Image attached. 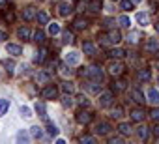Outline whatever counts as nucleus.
Returning <instances> with one entry per match:
<instances>
[{"label": "nucleus", "mask_w": 159, "mask_h": 144, "mask_svg": "<svg viewBox=\"0 0 159 144\" xmlns=\"http://www.w3.org/2000/svg\"><path fill=\"white\" fill-rule=\"evenodd\" d=\"M83 75H86L88 79H94V81H103V77H105L103 69L98 67V65H90L86 71H83Z\"/></svg>", "instance_id": "nucleus-1"}, {"label": "nucleus", "mask_w": 159, "mask_h": 144, "mask_svg": "<svg viewBox=\"0 0 159 144\" xmlns=\"http://www.w3.org/2000/svg\"><path fill=\"white\" fill-rule=\"evenodd\" d=\"M124 69H125V65H124L120 60H116V62H111V64H109V73H111L112 77L122 75V73H124Z\"/></svg>", "instance_id": "nucleus-2"}, {"label": "nucleus", "mask_w": 159, "mask_h": 144, "mask_svg": "<svg viewBox=\"0 0 159 144\" xmlns=\"http://www.w3.org/2000/svg\"><path fill=\"white\" fill-rule=\"evenodd\" d=\"M56 96H58V88L54 84H49V86H45L41 90V97L43 99H56Z\"/></svg>", "instance_id": "nucleus-3"}, {"label": "nucleus", "mask_w": 159, "mask_h": 144, "mask_svg": "<svg viewBox=\"0 0 159 144\" xmlns=\"http://www.w3.org/2000/svg\"><path fill=\"white\" fill-rule=\"evenodd\" d=\"M144 51L146 52H159V39H155V38H148V41L144 43Z\"/></svg>", "instance_id": "nucleus-4"}, {"label": "nucleus", "mask_w": 159, "mask_h": 144, "mask_svg": "<svg viewBox=\"0 0 159 144\" xmlns=\"http://www.w3.org/2000/svg\"><path fill=\"white\" fill-rule=\"evenodd\" d=\"M34 79H36V83H38V84H47V83L51 81V75L47 73L45 69H39V71H36Z\"/></svg>", "instance_id": "nucleus-5"}, {"label": "nucleus", "mask_w": 159, "mask_h": 144, "mask_svg": "<svg viewBox=\"0 0 159 144\" xmlns=\"http://www.w3.org/2000/svg\"><path fill=\"white\" fill-rule=\"evenodd\" d=\"M114 101V92H103L99 96V107H109Z\"/></svg>", "instance_id": "nucleus-6"}, {"label": "nucleus", "mask_w": 159, "mask_h": 144, "mask_svg": "<svg viewBox=\"0 0 159 144\" xmlns=\"http://www.w3.org/2000/svg\"><path fill=\"white\" fill-rule=\"evenodd\" d=\"M64 60H66V64H67L69 67H73V65L79 64V54H77L75 51H71V52H67V54L64 56Z\"/></svg>", "instance_id": "nucleus-7"}, {"label": "nucleus", "mask_w": 159, "mask_h": 144, "mask_svg": "<svg viewBox=\"0 0 159 144\" xmlns=\"http://www.w3.org/2000/svg\"><path fill=\"white\" fill-rule=\"evenodd\" d=\"M94 131H96V135H107V133L111 131V124H109V122H99Z\"/></svg>", "instance_id": "nucleus-8"}, {"label": "nucleus", "mask_w": 159, "mask_h": 144, "mask_svg": "<svg viewBox=\"0 0 159 144\" xmlns=\"http://www.w3.org/2000/svg\"><path fill=\"white\" fill-rule=\"evenodd\" d=\"M101 8H103V2H101V0H90V2H88V11H90V13H99Z\"/></svg>", "instance_id": "nucleus-9"}, {"label": "nucleus", "mask_w": 159, "mask_h": 144, "mask_svg": "<svg viewBox=\"0 0 159 144\" xmlns=\"http://www.w3.org/2000/svg\"><path fill=\"white\" fill-rule=\"evenodd\" d=\"M92 118H94V114L84 112V110L77 114V122H79V124H84V125H86V124H90V122H92Z\"/></svg>", "instance_id": "nucleus-10"}, {"label": "nucleus", "mask_w": 159, "mask_h": 144, "mask_svg": "<svg viewBox=\"0 0 159 144\" xmlns=\"http://www.w3.org/2000/svg\"><path fill=\"white\" fill-rule=\"evenodd\" d=\"M131 97H133V101L139 103V105H144V101H146V99H144V94H142L139 88H133V90H131Z\"/></svg>", "instance_id": "nucleus-11"}, {"label": "nucleus", "mask_w": 159, "mask_h": 144, "mask_svg": "<svg viewBox=\"0 0 159 144\" xmlns=\"http://www.w3.org/2000/svg\"><path fill=\"white\" fill-rule=\"evenodd\" d=\"M56 8H58V13H60L62 17H67V15H69V11H71V6H69L67 2H58V4H56Z\"/></svg>", "instance_id": "nucleus-12"}, {"label": "nucleus", "mask_w": 159, "mask_h": 144, "mask_svg": "<svg viewBox=\"0 0 159 144\" xmlns=\"http://www.w3.org/2000/svg\"><path fill=\"white\" fill-rule=\"evenodd\" d=\"M144 114H146L144 109H140V107H139V109H133V110H131V120H133V122H142V120H144Z\"/></svg>", "instance_id": "nucleus-13"}, {"label": "nucleus", "mask_w": 159, "mask_h": 144, "mask_svg": "<svg viewBox=\"0 0 159 144\" xmlns=\"http://www.w3.org/2000/svg\"><path fill=\"white\" fill-rule=\"evenodd\" d=\"M83 51H84L86 54H90V56H96V52H98V49H96V45H94L92 41H84V43H83Z\"/></svg>", "instance_id": "nucleus-14"}, {"label": "nucleus", "mask_w": 159, "mask_h": 144, "mask_svg": "<svg viewBox=\"0 0 159 144\" xmlns=\"http://www.w3.org/2000/svg\"><path fill=\"white\" fill-rule=\"evenodd\" d=\"M6 51H8L11 56H19V54L23 52L21 45H15V43H8V45H6Z\"/></svg>", "instance_id": "nucleus-15"}, {"label": "nucleus", "mask_w": 159, "mask_h": 144, "mask_svg": "<svg viewBox=\"0 0 159 144\" xmlns=\"http://www.w3.org/2000/svg\"><path fill=\"white\" fill-rule=\"evenodd\" d=\"M34 17H36V8L28 6V8L23 10V19H25V21H32Z\"/></svg>", "instance_id": "nucleus-16"}, {"label": "nucleus", "mask_w": 159, "mask_h": 144, "mask_svg": "<svg viewBox=\"0 0 159 144\" xmlns=\"http://www.w3.org/2000/svg\"><path fill=\"white\" fill-rule=\"evenodd\" d=\"M107 36H109V41H111L112 45H118V43L122 41V36H120V32H118V30H111Z\"/></svg>", "instance_id": "nucleus-17"}, {"label": "nucleus", "mask_w": 159, "mask_h": 144, "mask_svg": "<svg viewBox=\"0 0 159 144\" xmlns=\"http://www.w3.org/2000/svg\"><path fill=\"white\" fill-rule=\"evenodd\" d=\"M86 25H88V21L83 19V17H77V19L73 21V28H75V30H84Z\"/></svg>", "instance_id": "nucleus-18"}, {"label": "nucleus", "mask_w": 159, "mask_h": 144, "mask_svg": "<svg viewBox=\"0 0 159 144\" xmlns=\"http://www.w3.org/2000/svg\"><path fill=\"white\" fill-rule=\"evenodd\" d=\"M36 110H38V114H39V118L41 120H45V122H49V118H47V110H45V103H36Z\"/></svg>", "instance_id": "nucleus-19"}, {"label": "nucleus", "mask_w": 159, "mask_h": 144, "mask_svg": "<svg viewBox=\"0 0 159 144\" xmlns=\"http://www.w3.org/2000/svg\"><path fill=\"white\" fill-rule=\"evenodd\" d=\"M148 101L153 103V105L159 103V92H157L155 88H150V90H148Z\"/></svg>", "instance_id": "nucleus-20"}, {"label": "nucleus", "mask_w": 159, "mask_h": 144, "mask_svg": "<svg viewBox=\"0 0 159 144\" xmlns=\"http://www.w3.org/2000/svg\"><path fill=\"white\" fill-rule=\"evenodd\" d=\"M17 36H19V39H30V28L28 26H21L19 30H17Z\"/></svg>", "instance_id": "nucleus-21"}, {"label": "nucleus", "mask_w": 159, "mask_h": 144, "mask_svg": "<svg viewBox=\"0 0 159 144\" xmlns=\"http://www.w3.org/2000/svg\"><path fill=\"white\" fill-rule=\"evenodd\" d=\"M98 83H99V81H94V79H92V81H90V83L86 84V90H88V92H92V94H99L101 86H99Z\"/></svg>", "instance_id": "nucleus-22"}, {"label": "nucleus", "mask_w": 159, "mask_h": 144, "mask_svg": "<svg viewBox=\"0 0 159 144\" xmlns=\"http://www.w3.org/2000/svg\"><path fill=\"white\" fill-rule=\"evenodd\" d=\"M120 8L124 11H131L135 8V2H133V0H120Z\"/></svg>", "instance_id": "nucleus-23"}, {"label": "nucleus", "mask_w": 159, "mask_h": 144, "mask_svg": "<svg viewBox=\"0 0 159 144\" xmlns=\"http://www.w3.org/2000/svg\"><path fill=\"white\" fill-rule=\"evenodd\" d=\"M118 25H120L122 28H129V26H131V19H129L127 15H120V17H118Z\"/></svg>", "instance_id": "nucleus-24"}, {"label": "nucleus", "mask_w": 159, "mask_h": 144, "mask_svg": "<svg viewBox=\"0 0 159 144\" xmlns=\"http://www.w3.org/2000/svg\"><path fill=\"white\" fill-rule=\"evenodd\" d=\"M118 133L124 135V137L131 135V125H129V124H120V125H118Z\"/></svg>", "instance_id": "nucleus-25"}, {"label": "nucleus", "mask_w": 159, "mask_h": 144, "mask_svg": "<svg viewBox=\"0 0 159 144\" xmlns=\"http://www.w3.org/2000/svg\"><path fill=\"white\" fill-rule=\"evenodd\" d=\"M137 135H139V138L146 140V138H148V135H150V129H148L146 125H140V127L137 129Z\"/></svg>", "instance_id": "nucleus-26"}, {"label": "nucleus", "mask_w": 159, "mask_h": 144, "mask_svg": "<svg viewBox=\"0 0 159 144\" xmlns=\"http://www.w3.org/2000/svg\"><path fill=\"white\" fill-rule=\"evenodd\" d=\"M60 32H62V28H60L58 23H51V25H49V34H51V36H58Z\"/></svg>", "instance_id": "nucleus-27"}, {"label": "nucleus", "mask_w": 159, "mask_h": 144, "mask_svg": "<svg viewBox=\"0 0 159 144\" xmlns=\"http://www.w3.org/2000/svg\"><path fill=\"white\" fill-rule=\"evenodd\" d=\"M109 54H111L114 60H120V58H124V56H125V51H124V49H112Z\"/></svg>", "instance_id": "nucleus-28"}, {"label": "nucleus", "mask_w": 159, "mask_h": 144, "mask_svg": "<svg viewBox=\"0 0 159 144\" xmlns=\"http://www.w3.org/2000/svg\"><path fill=\"white\" fill-rule=\"evenodd\" d=\"M137 79H139V81H150V71H148V69H139Z\"/></svg>", "instance_id": "nucleus-29"}, {"label": "nucleus", "mask_w": 159, "mask_h": 144, "mask_svg": "<svg viewBox=\"0 0 159 144\" xmlns=\"http://www.w3.org/2000/svg\"><path fill=\"white\" fill-rule=\"evenodd\" d=\"M140 38H142L140 32H129V34H127V41H131V43H139Z\"/></svg>", "instance_id": "nucleus-30"}, {"label": "nucleus", "mask_w": 159, "mask_h": 144, "mask_svg": "<svg viewBox=\"0 0 159 144\" xmlns=\"http://www.w3.org/2000/svg\"><path fill=\"white\" fill-rule=\"evenodd\" d=\"M125 81H116L114 84H112V92H124L125 90Z\"/></svg>", "instance_id": "nucleus-31"}, {"label": "nucleus", "mask_w": 159, "mask_h": 144, "mask_svg": "<svg viewBox=\"0 0 159 144\" xmlns=\"http://www.w3.org/2000/svg\"><path fill=\"white\" fill-rule=\"evenodd\" d=\"M10 109V101L8 99H0V116H4Z\"/></svg>", "instance_id": "nucleus-32"}, {"label": "nucleus", "mask_w": 159, "mask_h": 144, "mask_svg": "<svg viewBox=\"0 0 159 144\" xmlns=\"http://www.w3.org/2000/svg\"><path fill=\"white\" fill-rule=\"evenodd\" d=\"M36 17H38V21H39V25H47V23H49V15H47V11H39Z\"/></svg>", "instance_id": "nucleus-33"}, {"label": "nucleus", "mask_w": 159, "mask_h": 144, "mask_svg": "<svg viewBox=\"0 0 159 144\" xmlns=\"http://www.w3.org/2000/svg\"><path fill=\"white\" fill-rule=\"evenodd\" d=\"M2 15H4V19H6L8 23H13V21H15V15H13V11H11V10H4V11H2Z\"/></svg>", "instance_id": "nucleus-34"}, {"label": "nucleus", "mask_w": 159, "mask_h": 144, "mask_svg": "<svg viewBox=\"0 0 159 144\" xmlns=\"http://www.w3.org/2000/svg\"><path fill=\"white\" fill-rule=\"evenodd\" d=\"M45 58H47V49H41L39 52H38V56L34 58L38 64H41V62H45Z\"/></svg>", "instance_id": "nucleus-35"}, {"label": "nucleus", "mask_w": 159, "mask_h": 144, "mask_svg": "<svg viewBox=\"0 0 159 144\" xmlns=\"http://www.w3.org/2000/svg\"><path fill=\"white\" fill-rule=\"evenodd\" d=\"M111 116H112V118H122V116H124V109H122V107H114V109L111 110Z\"/></svg>", "instance_id": "nucleus-36"}, {"label": "nucleus", "mask_w": 159, "mask_h": 144, "mask_svg": "<svg viewBox=\"0 0 159 144\" xmlns=\"http://www.w3.org/2000/svg\"><path fill=\"white\" fill-rule=\"evenodd\" d=\"M17 142H28V133H26L25 129H21V131L17 133Z\"/></svg>", "instance_id": "nucleus-37"}, {"label": "nucleus", "mask_w": 159, "mask_h": 144, "mask_svg": "<svg viewBox=\"0 0 159 144\" xmlns=\"http://www.w3.org/2000/svg\"><path fill=\"white\" fill-rule=\"evenodd\" d=\"M34 41H36V43H39V45H41V43H43V41H45V34H43V32H41V30H38V32H36V34H34Z\"/></svg>", "instance_id": "nucleus-38"}, {"label": "nucleus", "mask_w": 159, "mask_h": 144, "mask_svg": "<svg viewBox=\"0 0 159 144\" xmlns=\"http://www.w3.org/2000/svg\"><path fill=\"white\" fill-rule=\"evenodd\" d=\"M73 88H75V86H73V83H67V81H66V83H62V90H64L66 94H71V92H73Z\"/></svg>", "instance_id": "nucleus-39"}, {"label": "nucleus", "mask_w": 159, "mask_h": 144, "mask_svg": "<svg viewBox=\"0 0 159 144\" xmlns=\"http://www.w3.org/2000/svg\"><path fill=\"white\" fill-rule=\"evenodd\" d=\"M32 137H36V138H41V137H43V131H41L39 125H34V127H32Z\"/></svg>", "instance_id": "nucleus-40"}, {"label": "nucleus", "mask_w": 159, "mask_h": 144, "mask_svg": "<svg viewBox=\"0 0 159 144\" xmlns=\"http://www.w3.org/2000/svg\"><path fill=\"white\" fill-rule=\"evenodd\" d=\"M47 131H49V135H52V137L58 135V127H56L54 124H47Z\"/></svg>", "instance_id": "nucleus-41"}, {"label": "nucleus", "mask_w": 159, "mask_h": 144, "mask_svg": "<svg viewBox=\"0 0 159 144\" xmlns=\"http://www.w3.org/2000/svg\"><path fill=\"white\" fill-rule=\"evenodd\" d=\"M2 64H4V67L10 71V73H11V71H13V67H15V62H13V60H4Z\"/></svg>", "instance_id": "nucleus-42"}, {"label": "nucleus", "mask_w": 159, "mask_h": 144, "mask_svg": "<svg viewBox=\"0 0 159 144\" xmlns=\"http://www.w3.org/2000/svg\"><path fill=\"white\" fill-rule=\"evenodd\" d=\"M137 21L146 26V25H148V15H146V13H139V15H137Z\"/></svg>", "instance_id": "nucleus-43"}, {"label": "nucleus", "mask_w": 159, "mask_h": 144, "mask_svg": "<svg viewBox=\"0 0 159 144\" xmlns=\"http://www.w3.org/2000/svg\"><path fill=\"white\" fill-rule=\"evenodd\" d=\"M64 43H71L73 41V32H69V30H66L64 32V39H62Z\"/></svg>", "instance_id": "nucleus-44"}, {"label": "nucleus", "mask_w": 159, "mask_h": 144, "mask_svg": "<svg viewBox=\"0 0 159 144\" xmlns=\"http://www.w3.org/2000/svg\"><path fill=\"white\" fill-rule=\"evenodd\" d=\"M62 103H64V107H71V105H73V97H71L69 94H66L64 99H62Z\"/></svg>", "instance_id": "nucleus-45"}, {"label": "nucleus", "mask_w": 159, "mask_h": 144, "mask_svg": "<svg viewBox=\"0 0 159 144\" xmlns=\"http://www.w3.org/2000/svg\"><path fill=\"white\" fill-rule=\"evenodd\" d=\"M21 114H23L25 118H30V116H32V110H30L28 107H25V105H23V107H21Z\"/></svg>", "instance_id": "nucleus-46"}, {"label": "nucleus", "mask_w": 159, "mask_h": 144, "mask_svg": "<svg viewBox=\"0 0 159 144\" xmlns=\"http://www.w3.org/2000/svg\"><path fill=\"white\" fill-rule=\"evenodd\" d=\"M77 103H79V105H83V107H86V105H88L86 96H77Z\"/></svg>", "instance_id": "nucleus-47"}, {"label": "nucleus", "mask_w": 159, "mask_h": 144, "mask_svg": "<svg viewBox=\"0 0 159 144\" xmlns=\"http://www.w3.org/2000/svg\"><path fill=\"white\" fill-rule=\"evenodd\" d=\"M150 118H152L153 122H159V109H153V110L150 112Z\"/></svg>", "instance_id": "nucleus-48"}, {"label": "nucleus", "mask_w": 159, "mask_h": 144, "mask_svg": "<svg viewBox=\"0 0 159 144\" xmlns=\"http://www.w3.org/2000/svg\"><path fill=\"white\" fill-rule=\"evenodd\" d=\"M81 142H96V137H83Z\"/></svg>", "instance_id": "nucleus-49"}, {"label": "nucleus", "mask_w": 159, "mask_h": 144, "mask_svg": "<svg viewBox=\"0 0 159 144\" xmlns=\"http://www.w3.org/2000/svg\"><path fill=\"white\" fill-rule=\"evenodd\" d=\"M152 133H153V135H155V137L159 138V124H157V125H155V127L152 129Z\"/></svg>", "instance_id": "nucleus-50"}, {"label": "nucleus", "mask_w": 159, "mask_h": 144, "mask_svg": "<svg viewBox=\"0 0 159 144\" xmlns=\"http://www.w3.org/2000/svg\"><path fill=\"white\" fill-rule=\"evenodd\" d=\"M6 39H8V34L0 30V41H6Z\"/></svg>", "instance_id": "nucleus-51"}, {"label": "nucleus", "mask_w": 159, "mask_h": 144, "mask_svg": "<svg viewBox=\"0 0 159 144\" xmlns=\"http://www.w3.org/2000/svg\"><path fill=\"white\" fill-rule=\"evenodd\" d=\"M112 25H114V21H112V19H107V21H105V26H107V28H111Z\"/></svg>", "instance_id": "nucleus-52"}, {"label": "nucleus", "mask_w": 159, "mask_h": 144, "mask_svg": "<svg viewBox=\"0 0 159 144\" xmlns=\"http://www.w3.org/2000/svg\"><path fill=\"white\" fill-rule=\"evenodd\" d=\"M124 138H120V137H116V138H111V144H114V142H122Z\"/></svg>", "instance_id": "nucleus-53"}, {"label": "nucleus", "mask_w": 159, "mask_h": 144, "mask_svg": "<svg viewBox=\"0 0 159 144\" xmlns=\"http://www.w3.org/2000/svg\"><path fill=\"white\" fill-rule=\"evenodd\" d=\"M155 30H157V32H159V23H157V25H155Z\"/></svg>", "instance_id": "nucleus-54"}, {"label": "nucleus", "mask_w": 159, "mask_h": 144, "mask_svg": "<svg viewBox=\"0 0 159 144\" xmlns=\"http://www.w3.org/2000/svg\"><path fill=\"white\" fill-rule=\"evenodd\" d=\"M133 2H135V4H137V2H140V0H133Z\"/></svg>", "instance_id": "nucleus-55"}]
</instances>
